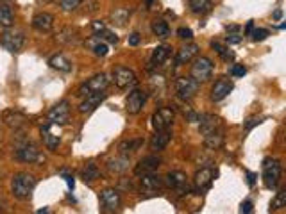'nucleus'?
Returning <instances> with one entry per match:
<instances>
[{
    "label": "nucleus",
    "instance_id": "nucleus-1",
    "mask_svg": "<svg viewBox=\"0 0 286 214\" xmlns=\"http://www.w3.org/2000/svg\"><path fill=\"white\" fill-rule=\"evenodd\" d=\"M36 188V177L31 173H16L11 180V193L15 198L27 200Z\"/></svg>",
    "mask_w": 286,
    "mask_h": 214
},
{
    "label": "nucleus",
    "instance_id": "nucleus-2",
    "mask_svg": "<svg viewBox=\"0 0 286 214\" xmlns=\"http://www.w3.org/2000/svg\"><path fill=\"white\" fill-rule=\"evenodd\" d=\"M282 175V166L277 159L267 157L263 161V184L267 189H275L279 186Z\"/></svg>",
    "mask_w": 286,
    "mask_h": 214
},
{
    "label": "nucleus",
    "instance_id": "nucleus-3",
    "mask_svg": "<svg viewBox=\"0 0 286 214\" xmlns=\"http://www.w3.org/2000/svg\"><path fill=\"white\" fill-rule=\"evenodd\" d=\"M198 84L201 82H197L193 77H179L174 82V89H176V95L181 100L190 102L198 93Z\"/></svg>",
    "mask_w": 286,
    "mask_h": 214
},
{
    "label": "nucleus",
    "instance_id": "nucleus-4",
    "mask_svg": "<svg viewBox=\"0 0 286 214\" xmlns=\"http://www.w3.org/2000/svg\"><path fill=\"white\" fill-rule=\"evenodd\" d=\"M0 45H2V48H6L8 52H11V54H18L20 50L23 48V45H25V34L22 33V30H6V33H2V36H0Z\"/></svg>",
    "mask_w": 286,
    "mask_h": 214
},
{
    "label": "nucleus",
    "instance_id": "nucleus-5",
    "mask_svg": "<svg viewBox=\"0 0 286 214\" xmlns=\"http://www.w3.org/2000/svg\"><path fill=\"white\" fill-rule=\"evenodd\" d=\"M107 86H109V79H107L106 73H97L79 87L77 97H88V95L93 93H100V91H106Z\"/></svg>",
    "mask_w": 286,
    "mask_h": 214
},
{
    "label": "nucleus",
    "instance_id": "nucleus-6",
    "mask_svg": "<svg viewBox=\"0 0 286 214\" xmlns=\"http://www.w3.org/2000/svg\"><path fill=\"white\" fill-rule=\"evenodd\" d=\"M113 82L118 89H132L138 84V77L131 68L125 66H117L113 72Z\"/></svg>",
    "mask_w": 286,
    "mask_h": 214
},
{
    "label": "nucleus",
    "instance_id": "nucleus-7",
    "mask_svg": "<svg viewBox=\"0 0 286 214\" xmlns=\"http://www.w3.org/2000/svg\"><path fill=\"white\" fill-rule=\"evenodd\" d=\"M147 102V93L141 89H131V93L125 98V109L129 114H139L143 105Z\"/></svg>",
    "mask_w": 286,
    "mask_h": 214
},
{
    "label": "nucleus",
    "instance_id": "nucleus-8",
    "mask_svg": "<svg viewBox=\"0 0 286 214\" xmlns=\"http://www.w3.org/2000/svg\"><path fill=\"white\" fill-rule=\"evenodd\" d=\"M213 73V63L208 57H198L191 65V77L197 82H206Z\"/></svg>",
    "mask_w": 286,
    "mask_h": 214
},
{
    "label": "nucleus",
    "instance_id": "nucleus-9",
    "mask_svg": "<svg viewBox=\"0 0 286 214\" xmlns=\"http://www.w3.org/2000/svg\"><path fill=\"white\" fill-rule=\"evenodd\" d=\"M152 127L154 131H165V129H170L174 124V109L172 107H161L158 109L151 118Z\"/></svg>",
    "mask_w": 286,
    "mask_h": 214
},
{
    "label": "nucleus",
    "instance_id": "nucleus-10",
    "mask_svg": "<svg viewBox=\"0 0 286 214\" xmlns=\"http://www.w3.org/2000/svg\"><path fill=\"white\" fill-rule=\"evenodd\" d=\"M48 121L52 125H65L68 124L70 118V104L66 100H61L59 104H55L50 111H48Z\"/></svg>",
    "mask_w": 286,
    "mask_h": 214
},
{
    "label": "nucleus",
    "instance_id": "nucleus-11",
    "mask_svg": "<svg viewBox=\"0 0 286 214\" xmlns=\"http://www.w3.org/2000/svg\"><path fill=\"white\" fill-rule=\"evenodd\" d=\"M100 209L104 212H115V210L120 209V195H118L117 189H104L100 191Z\"/></svg>",
    "mask_w": 286,
    "mask_h": 214
},
{
    "label": "nucleus",
    "instance_id": "nucleus-12",
    "mask_svg": "<svg viewBox=\"0 0 286 214\" xmlns=\"http://www.w3.org/2000/svg\"><path fill=\"white\" fill-rule=\"evenodd\" d=\"M15 159L22 161V163H45V157L40 154V150L33 145H22L16 148Z\"/></svg>",
    "mask_w": 286,
    "mask_h": 214
},
{
    "label": "nucleus",
    "instance_id": "nucleus-13",
    "mask_svg": "<svg viewBox=\"0 0 286 214\" xmlns=\"http://www.w3.org/2000/svg\"><path fill=\"white\" fill-rule=\"evenodd\" d=\"M215 175L217 173H215L211 168H201V170L195 173V178H193V184H195V188H197V191L198 193L208 191V189L213 186Z\"/></svg>",
    "mask_w": 286,
    "mask_h": 214
},
{
    "label": "nucleus",
    "instance_id": "nucleus-14",
    "mask_svg": "<svg viewBox=\"0 0 286 214\" xmlns=\"http://www.w3.org/2000/svg\"><path fill=\"white\" fill-rule=\"evenodd\" d=\"M197 121H198V131H201L202 136L209 134V132H213V131L224 129L222 120L218 116H215V114H202V116H198Z\"/></svg>",
    "mask_w": 286,
    "mask_h": 214
},
{
    "label": "nucleus",
    "instance_id": "nucleus-15",
    "mask_svg": "<svg viewBox=\"0 0 286 214\" xmlns=\"http://www.w3.org/2000/svg\"><path fill=\"white\" fill-rule=\"evenodd\" d=\"M159 164H161V159H159V157H156V156H147V157H143V159L139 161L138 164H136V168H134V175H138V177H141V175L154 173V171L159 168Z\"/></svg>",
    "mask_w": 286,
    "mask_h": 214
},
{
    "label": "nucleus",
    "instance_id": "nucleus-16",
    "mask_svg": "<svg viewBox=\"0 0 286 214\" xmlns=\"http://www.w3.org/2000/svg\"><path fill=\"white\" fill-rule=\"evenodd\" d=\"M233 82L229 79H220L215 82V86L211 87V100L213 102H220L227 97L229 93L233 91Z\"/></svg>",
    "mask_w": 286,
    "mask_h": 214
},
{
    "label": "nucleus",
    "instance_id": "nucleus-17",
    "mask_svg": "<svg viewBox=\"0 0 286 214\" xmlns=\"http://www.w3.org/2000/svg\"><path fill=\"white\" fill-rule=\"evenodd\" d=\"M165 182H163L161 177L154 173H147V175H141V191L145 193H158L163 189Z\"/></svg>",
    "mask_w": 286,
    "mask_h": 214
},
{
    "label": "nucleus",
    "instance_id": "nucleus-18",
    "mask_svg": "<svg viewBox=\"0 0 286 214\" xmlns=\"http://www.w3.org/2000/svg\"><path fill=\"white\" fill-rule=\"evenodd\" d=\"M170 139H172V132L170 129H165V131H156V134L152 136L151 139V150L152 152H161L168 146Z\"/></svg>",
    "mask_w": 286,
    "mask_h": 214
},
{
    "label": "nucleus",
    "instance_id": "nucleus-19",
    "mask_svg": "<svg viewBox=\"0 0 286 214\" xmlns=\"http://www.w3.org/2000/svg\"><path fill=\"white\" fill-rule=\"evenodd\" d=\"M224 141H225L224 129H220V131H213L204 136V146L208 150H220L222 146H224Z\"/></svg>",
    "mask_w": 286,
    "mask_h": 214
},
{
    "label": "nucleus",
    "instance_id": "nucleus-20",
    "mask_svg": "<svg viewBox=\"0 0 286 214\" xmlns=\"http://www.w3.org/2000/svg\"><path fill=\"white\" fill-rule=\"evenodd\" d=\"M104 98H106V93H104V91H100V93L88 95V97H84V102L79 105V111H81L82 114L93 113V111H95L97 107L100 105V102H102Z\"/></svg>",
    "mask_w": 286,
    "mask_h": 214
},
{
    "label": "nucleus",
    "instance_id": "nucleus-21",
    "mask_svg": "<svg viewBox=\"0 0 286 214\" xmlns=\"http://www.w3.org/2000/svg\"><path fill=\"white\" fill-rule=\"evenodd\" d=\"M2 121L11 129H20L27 124V116L20 111H4L2 113Z\"/></svg>",
    "mask_w": 286,
    "mask_h": 214
},
{
    "label": "nucleus",
    "instance_id": "nucleus-22",
    "mask_svg": "<svg viewBox=\"0 0 286 214\" xmlns=\"http://www.w3.org/2000/svg\"><path fill=\"white\" fill-rule=\"evenodd\" d=\"M55 40L63 45H77L81 41V34L74 27H65V29H61L55 34Z\"/></svg>",
    "mask_w": 286,
    "mask_h": 214
},
{
    "label": "nucleus",
    "instance_id": "nucleus-23",
    "mask_svg": "<svg viewBox=\"0 0 286 214\" xmlns=\"http://www.w3.org/2000/svg\"><path fill=\"white\" fill-rule=\"evenodd\" d=\"M33 27L40 33H48L54 27V16L48 13H38L33 18Z\"/></svg>",
    "mask_w": 286,
    "mask_h": 214
},
{
    "label": "nucleus",
    "instance_id": "nucleus-24",
    "mask_svg": "<svg viewBox=\"0 0 286 214\" xmlns=\"http://www.w3.org/2000/svg\"><path fill=\"white\" fill-rule=\"evenodd\" d=\"M163 182L172 189H184L188 186V177L183 171H170Z\"/></svg>",
    "mask_w": 286,
    "mask_h": 214
},
{
    "label": "nucleus",
    "instance_id": "nucleus-25",
    "mask_svg": "<svg viewBox=\"0 0 286 214\" xmlns=\"http://www.w3.org/2000/svg\"><path fill=\"white\" fill-rule=\"evenodd\" d=\"M197 54H198V47H197V45H193V43H191V45H184V47L181 48L179 52H177L176 63H177V65H184V63H190Z\"/></svg>",
    "mask_w": 286,
    "mask_h": 214
},
{
    "label": "nucleus",
    "instance_id": "nucleus-26",
    "mask_svg": "<svg viewBox=\"0 0 286 214\" xmlns=\"http://www.w3.org/2000/svg\"><path fill=\"white\" fill-rule=\"evenodd\" d=\"M86 45H88L90 48L93 50V54L97 55V57H106L107 52H109V47H107L106 43H104L102 40H97L95 36L90 38L88 41H86Z\"/></svg>",
    "mask_w": 286,
    "mask_h": 214
},
{
    "label": "nucleus",
    "instance_id": "nucleus-27",
    "mask_svg": "<svg viewBox=\"0 0 286 214\" xmlns=\"http://www.w3.org/2000/svg\"><path fill=\"white\" fill-rule=\"evenodd\" d=\"M48 65H50V68L58 70V72H70V70H72V63H70L63 54H55L54 57H50Z\"/></svg>",
    "mask_w": 286,
    "mask_h": 214
},
{
    "label": "nucleus",
    "instance_id": "nucleus-28",
    "mask_svg": "<svg viewBox=\"0 0 286 214\" xmlns=\"http://www.w3.org/2000/svg\"><path fill=\"white\" fill-rule=\"evenodd\" d=\"M99 177H100V171H99V166H97L95 163H88L84 168H82L81 178L84 182H88V184H90V182H95Z\"/></svg>",
    "mask_w": 286,
    "mask_h": 214
},
{
    "label": "nucleus",
    "instance_id": "nucleus-29",
    "mask_svg": "<svg viewBox=\"0 0 286 214\" xmlns=\"http://www.w3.org/2000/svg\"><path fill=\"white\" fill-rule=\"evenodd\" d=\"M15 22V16H13V9L9 8V4H0V27L9 29Z\"/></svg>",
    "mask_w": 286,
    "mask_h": 214
},
{
    "label": "nucleus",
    "instance_id": "nucleus-30",
    "mask_svg": "<svg viewBox=\"0 0 286 214\" xmlns=\"http://www.w3.org/2000/svg\"><path fill=\"white\" fill-rule=\"evenodd\" d=\"M211 8V0H190V9L195 15H208Z\"/></svg>",
    "mask_w": 286,
    "mask_h": 214
},
{
    "label": "nucleus",
    "instance_id": "nucleus-31",
    "mask_svg": "<svg viewBox=\"0 0 286 214\" xmlns=\"http://www.w3.org/2000/svg\"><path fill=\"white\" fill-rule=\"evenodd\" d=\"M141 145H143V139H129V141L120 143L118 150H120V154H124V156H131L136 150L141 148Z\"/></svg>",
    "mask_w": 286,
    "mask_h": 214
},
{
    "label": "nucleus",
    "instance_id": "nucleus-32",
    "mask_svg": "<svg viewBox=\"0 0 286 214\" xmlns=\"http://www.w3.org/2000/svg\"><path fill=\"white\" fill-rule=\"evenodd\" d=\"M170 57V48L168 47H158L152 52V65L159 66Z\"/></svg>",
    "mask_w": 286,
    "mask_h": 214
},
{
    "label": "nucleus",
    "instance_id": "nucleus-33",
    "mask_svg": "<svg viewBox=\"0 0 286 214\" xmlns=\"http://www.w3.org/2000/svg\"><path fill=\"white\" fill-rule=\"evenodd\" d=\"M152 33L156 34V36H159V38H166L170 34V27H168V23L165 22V20H161V18H158V20H154L152 22Z\"/></svg>",
    "mask_w": 286,
    "mask_h": 214
},
{
    "label": "nucleus",
    "instance_id": "nucleus-34",
    "mask_svg": "<svg viewBox=\"0 0 286 214\" xmlns=\"http://www.w3.org/2000/svg\"><path fill=\"white\" fill-rule=\"evenodd\" d=\"M111 20H113V23H117L118 27H124L125 22L129 20V9L117 8L113 13H111Z\"/></svg>",
    "mask_w": 286,
    "mask_h": 214
},
{
    "label": "nucleus",
    "instance_id": "nucleus-35",
    "mask_svg": "<svg viewBox=\"0 0 286 214\" xmlns=\"http://www.w3.org/2000/svg\"><path fill=\"white\" fill-rule=\"evenodd\" d=\"M127 164H129V156H124V154H122L118 159L109 161L107 168H109L111 171H115V173H118V171H124L125 168H127Z\"/></svg>",
    "mask_w": 286,
    "mask_h": 214
},
{
    "label": "nucleus",
    "instance_id": "nucleus-36",
    "mask_svg": "<svg viewBox=\"0 0 286 214\" xmlns=\"http://www.w3.org/2000/svg\"><path fill=\"white\" fill-rule=\"evenodd\" d=\"M211 48L213 50H217V54L220 55L222 59H224V61H233V59H235V54H233L231 50H229L227 47H224V45L222 43H218V41H213L211 43Z\"/></svg>",
    "mask_w": 286,
    "mask_h": 214
},
{
    "label": "nucleus",
    "instance_id": "nucleus-37",
    "mask_svg": "<svg viewBox=\"0 0 286 214\" xmlns=\"http://www.w3.org/2000/svg\"><path fill=\"white\" fill-rule=\"evenodd\" d=\"M43 134V143H45V146H47L48 150H58V146H59V136H54L52 134L50 131H45V132H41Z\"/></svg>",
    "mask_w": 286,
    "mask_h": 214
},
{
    "label": "nucleus",
    "instance_id": "nucleus-38",
    "mask_svg": "<svg viewBox=\"0 0 286 214\" xmlns=\"http://www.w3.org/2000/svg\"><path fill=\"white\" fill-rule=\"evenodd\" d=\"M282 207H286V189H281V191L277 193V196L272 200L270 210H277V209H282Z\"/></svg>",
    "mask_w": 286,
    "mask_h": 214
},
{
    "label": "nucleus",
    "instance_id": "nucleus-39",
    "mask_svg": "<svg viewBox=\"0 0 286 214\" xmlns=\"http://www.w3.org/2000/svg\"><path fill=\"white\" fill-rule=\"evenodd\" d=\"M82 2H84V0H61L59 6H61L63 11H74V9H77Z\"/></svg>",
    "mask_w": 286,
    "mask_h": 214
},
{
    "label": "nucleus",
    "instance_id": "nucleus-40",
    "mask_svg": "<svg viewBox=\"0 0 286 214\" xmlns=\"http://www.w3.org/2000/svg\"><path fill=\"white\" fill-rule=\"evenodd\" d=\"M93 36H95L97 40L109 41V43H117V41H118V38L115 36L113 33H109V30H106V29H104V30H100V33H95V34H93Z\"/></svg>",
    "mask_w": 286,
    "mask_h": 214
},
{
    "label": "nucleus",
    "instance_id": "nucleus-41",
    "mask_svg": "<svg viewBox=\"0 0 286 214\" xmlns=\"http://www.w3.org/2000/svg\"><path fill=\"white\" fill-rule=\"evenodd\" d=\"M227 41L229 43H240L242 41V36H240V27H227Z\"/></svg>",
    "mask_w": 286,
    "mask_h": 214
},
{
    "label": "nucleus",
    "instance_id": "nucleus-42",
    "mask_svg": "<svg viewBox=\"0 0 286 214\" xmlns=\"http://www.w3.org/2000/svg\"><path fill=\"white\" fill-rule=\"evenodd\" d=\"M268 30L267 29H256V30H252V40L254 41H263V40H267L268 38Z\"/></svg>",
    "mask_w": 286,
    "mask_h": 214
},
{
    "label": "nucleus",
    "instance_id": "nucleus-43",
    "mask_svg": "<svg viewBox=\"0 0 286 214\" xmlns=\"http://www.w3.org/2000/svg\"><path fill=\"white\" fill-rule=\"evenodd\" d=\"M247 73V68L243 65H235L231 68V75L233 77H243Z\"/></svg>",
    "mask_w": 286,
    "mask_h": 214
},
{
    "label": "nucleus",
    "instance_id": "nucleus-44",
    "mask_svg": "<svg viewBox=\"0 0 286 214\" xmlns=\"http://www.w3.org/2000/svg\"><path fill=\"white\" fill-rule=\"evenodd\" d=\"M177 36H179L181 40H188V41H190L191 38H193V33H191V29H186V27H181V29L177 30Z\"/></svg>",
    "mask_w": 286,
    "mask_h": 214
},
{
    "label": "nucleus",
    "instance_id": "nucleus-45",
    "mask_svg": "<svg viewBox=\"0 0 286 214\" xmlns=\"http://www.w3.org/2000/svg\"><path fill=\"white\" fill-rule=\"evenodd\" d=\"M254 210V203L250 202V200H247V202H243L242 203V207H240V212H245V214H249V212H252Z\"/></svg>",
    "mask_w": 286,
    "mask_h": 214
},
{
    "label": "nucleus",
    "instance_id": "nucleus-46",
    "mask_svg": "<svg viewBox=\"0 0 286 214\" xmlns=\"http://www.w3.org/2000/svg\"><path fill=\"white\" fill-rule=\"evenodd\" d=\"M261 118H250V120H247V124H245V131H250L252 127H256V125H260L261 124Z\"/></svg>",
    "mask_w": 286,
    "mask_h": 214
},
{
    "label": "nucleus",
    "instance_id": "nucleus-47",
    "mask_svg": "<svg viewBox=\"0 0 286 214\" xmlns=\"http://www.w3.org/2000/svg\"><path fill=\"white\" fill-rule=\"evenodd\" d=\"M129 45L131 47H136V45H139V41H141V38H139V34L138 33H132L131 36H129Z\"/></svg>",
    "mask_w": 286,
    "mask_h": 214
},
{
    "label": "nucleus",
    "instance_id": "nucleus-48",
    "mask_svg": "<svg viewBox=\"0 0 286 214\" xmlns=\"http://www.w3.org/2000/svg\"><path fill=\"white\" fill-rule=\"evenodd\" d=\"M247 182H249V186L256 184V173H252V171H247Z\"/></svg>",
    "mask_w": 286,
    "mask_h": 214
},
{
    "label": "nucleus",
    "instance_id": "nucleus-49",
    "mask_svg": "<svg viewBox=\"0 0 286 214\" xmlns=\"http://www.w3.org/2000/svg\"><path fill=\"white\" fill-rule=\"evenodd\" d=\"M93 29H95V33H100V30L106 29V25L102 22H93Z\"/></svg>",
    "mask_w": 286,
    "mask_h": 214
},
{
    "label": "nucleus",
    "instance_id": "nucleus-50",
    "mask_svg": "<svg viewBox=\"0 0 286 214\" xmlns=\"http://www.w3.org/2000/svg\"><path fill=\"white\" fill-rule=\"evenodd\" d=\"M252 30H254V22H249V23H247L245 34H249V36H250V34H252Z\"/></svg>",
    "mask_w": 286,
    "mask_h": 214
},
{
    "label": "nucleus",
    "instance_id": "nucleus-51",
    "mask_svg": "<svg viewBox=\"0 0 286 214\" xmlns=\"http://www.w3.org/2000/svg\"><path fill=\"white\" fill-rule=\"evenodd\" d=\"M66 182H68V186H70V189H74V177L72 175H66Z\"/></svg>",
    "mask_w": 286,
    "mask_h": 214
},
{
    "label": "nucleus",
    "instance_id": "nucleus-52",
    "mask_svg": "<svg viewBox=\"0 0 286 214\" xmlns=\"http://www.w3.org/2000/svg\"><path fill=\"white\" fill-rule=\"evenodd\" d=\"M281 18H282V11H281V9H277V11L274 13V20H275V22H279Z\"/></svg>",
    "mask_w": 286,
    "mask_h": 214
},
{
    "label": "nucleus",
    "instance_id": "nucleus-53",
    "mask_svg": "<svg viewBox=\"0 0 286 214\" xmlns=\"http://www.w3.org/2000/svg\"><path fill=\"white\" fill-rule=\"evenodd\" d=\"M0 4H11V0H0Z\"/></svg>",
    "mask_w": 286,
    "mask_h": 214
},
{
    "label": "nucleus",
    "instance_id": "nucleus-54",
    "mask_svg": "<svg viewBox=\"0 0 286 214\" xmlns=\"http://www.w3.org/2000/svg\"><path fill=\"white\" fill-rule=\"evenodd\" d=\"M152 2H154V0H145V4H147V6H151Z\"/></svg>",
    "mask_w": 286,
    "mask_h": 214
}]
</instances>
